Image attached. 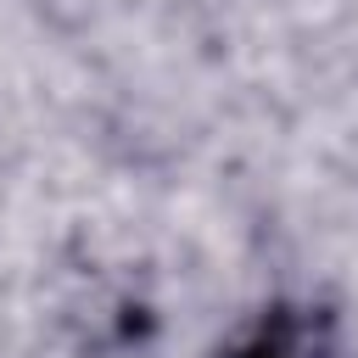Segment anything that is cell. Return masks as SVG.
Instances as JSON below:
<instances>
[{"label":"cell","instance_id":"cell-1","mask_svg":"<svg viewBox=\"0 0 358 358\" xmlns=\"http://www.w3.org/2000/svg\"><path fill=\"white\" fill-rule=\"evenodd\" d=\"M207 358H352V319L330 291H268Z\"/></svg>","mask_w":358,"mask_h":358}]
</instances>
